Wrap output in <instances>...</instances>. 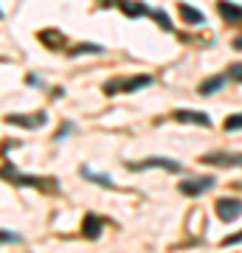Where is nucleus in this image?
<instances>
[{"label": "nucleus", "instance_id": "39448f33", "mask_svg": "<svg viewBox=\"0 0 242 253\" xmlns=\"http://www.w3.org/2000/svg\"><path fill=\"white\" fill-rule=\"evenodd\" d=\"M217 186L214 177H192V180L180 183V191L186 194V197H200V194H206V191H211Z\"/></svg>", "mask_w": 242, "mask_h": 253}, {"label": "nucleus", "instance_id": "f8f14e48", "mask_svg": "<svg viewBox=\"0 0 242 253\" xmlns=\"http://www.w3.org/2000/svg\"><path fill=\"white\" fill-rule=\"evenodd\" d=\"M223 84H225V76H211V79L200 82L197 93H200V96H211V93H217L220 87H223Z\"/></svg>", "mask_w": 242, "mask_h": 253}, {"label": "nucleus", "instance_id": "f03ea898", "mask_svg": "<svg viewBox=\"0 0 242 253\" xmlns=\"http://www.w3.org/2000/svg\"><path fill=\"white\" fill-rule=\"evenodd\" d=\"M113 6H118L127 17H152V20H158V23H161L163 31H172V20H169V14H166V11L149 9V6H144V3H138V0H113Z\"/></svg>", "mask_w": 242, "mask_h": 253}, {"label": "nucleus", "instance_id": "f3484780", "mask_svg": "<svg viewBox=\"0 0 242 253\" xmlns=\"http://www.w3.org/2000/svg\"><path fill=\"white\" fill-rule=\"evenodd\" d=\"M225 129H228V132H237V129H242V113H240V116H231V118H228V121H225Z\"/></svg>", "mask_w": 242, "mask_h": 253}, {"label": "nucleus", "instance_id": "20e7f679", "mask_svg": "<svg viewBox=\"0 0 242 253\" xmlns=\"http://www.w3.org/2000/svg\"><path fill=\"white\" fill-rule=\"evenodd\" d=\"M6 124L23 126V129H40V126H45V124H48V116H45V113H34V116L11 113V116H6Z\"/></svg>", "mask_w": 242, "mask_h": 253}, {"label": "nucleus", "instance_id": "6ab92c4d", "mask_svg": "<svg viewBox=\"0 0 242 253\" xmlns=\"http://www.w3.org/2000/svg\"><path fill=\"white\" fill-rule=\"evenodd\" d=\"M228 76H231L234 82H240V84H242V62H240V65H234V68H231V73H228Z\"/></svg>", "mask_w": 242, "mask_h": 253}, {"label": "nucleus", "instance_id": "4468645a", "mask_svg": "<svg viewBox=\"0 0 242 253\" xmlns=\"http://www.w3.org/2000/svg\"><path fill=\"white\" fill-rule=\"evenodd\" d=\"M82 54H104V48L96 45V42H82V45L68 51V56H82Z\"/></svg>", "mask_w": 242, "mask_h": 253}, {"label": "nucleus", "instance_id": "423d86ee", "mask_svg": "<svg viewBox=\"0 0 242 253\" xmlns=\"http://www.w3.org/2000/svg\"><path fill=\"white\" fill-rule=\"evenodd\" d=\"M214 211L223 222H234L237 217H242V203L240 200H231V197H223V200H217Z\"/></svg>", "mask_w": 242, "mask_h": 253}, {"label": "nucleus", "instance_id": "a211bd4d", "mask_svg": "<svg viewBox=\"0 0 242 253\" xmlns=\"http://www.w3.org/2000/svg\"><path fill=\"white\" fill-rule=\"evenodd\" d=\"M40 40H43V42H62V34H59V31H43Z\"/></svg>", "mask_w": 242, "mask_h": 253}, {"label": "nucleus", "instance_id": "6e6552de", "mask_svg": "<svg viewBox=\"0 0 242 253\" xmlns=\"http://www.w3.org/2000/svg\"><path fill=\"white\" fill-rule=\"evenodd\" d=\"M200 161L208 166H242V152H208Z\"/></svg>", "mask_w": 242, "mask_h": 253}, {"label": "nucleus", "instance_id": "9b49d317", "mask_svg": "<svg viewBox=\"0 0 242 253\" xmlns=\"http://www.w3.org/2000/svg\"><path fill=\"white\" fill-rule=\"evenodd\" d=\"M82 234L88 236V239H99V234H101V219L96 217V214H88V217H85V222H82Z\"/></svg>", "mask_w": 242, "mask_h": 253}, {"label": "nucleus", "instance_id": "f257e3e1", "mask_svg": "<svg viewBox=\"0 0 242 253\" xmlns=\"http://www.w3.org/2000/svg\"><path fill=\"white\" fill-rule=\"evenodd\" d=\"M0 177L3 180L14 183V186H34V189H45V191H56L59 186H56V177H37V174H20L11 163H6L3 169H0Z\"/></svg>", "mask_w": 242, "mask_h": 253}, {"label": "nucleus", "instance_id": "ddd939ff", "mask_svg": "<svg viewBox=\"0 0 242 253\" xmlns=\"http://www.w3.org/2000/svg\"><path fill=\"white\" fill-rule=\"evenodd\" d=\"M180 9V17L186 20V23H194V26H200V23H203V11H197V9H192V6H186V3H180L178 6Z\"/></svg>", "mask_w": 242, "mask_h": 253}, {"label": "nucleus", "instance_id": "7ed1b4c3", "mask_svg": "<svg viewBox=\"0 0 242 253\" xmlns=\"http://www.w3.org/2000/svg\"><path fill=\"white\" fill-rule=\"evenodd\" d=\"M152 84V76H133V79H110L104 82V96H118V93H135L141 90V87H149Z\"/></svg>", "mask_w": 242, "mask_h": 253}, {"label": "nucleus", "instance_id": "9d476101", "mask_svg": "<svg viewBox=\"0 0 242 253\" xmlns=\"http://www.w3.org/2000/svg\"><path fill=\"white\" fill-rule=\"evenodd\" d=\"M217 9H220V14H223L225 23H231V26H240L242 23V6H237V3H231V0H220Z\"/></svg>", "mask_w": 242, "mask_h": 253}, {"label": "nucleus", "instance_id": "2eb2a0df", "mask_svg": "<svg viewBox=\"0 0 242 253\" xmlns=\"http://www.w3.org/2000/svg\"><path fill=\"white\" fill-rule=\"evenodd\" d=\"M82 177H88V180H93V183H96V186H104V189H113V186H116V183L110 180L107 174H96V172H90L88 166L82 169Z\"/></svg>", "mask_w": 242, "mask_h": 253}, {"label": "nucleus", "instance_id": "1a4fd4ad", "mask_svg": "<svg viewBox=\"0 0 242 253\" xmlns=\"http://www.w3.org/2000/svg\"><path fill=\"white\" fill-rule=\"evenodd\" d=\"M175 121H183V124H200V126H211V118L200 110H175L172 113Z\"/></svg>", "mask_w": 242, "mask_h": 253}, {"label": "nucleus", "instance_id": "412c9836", "mask_svg": "<svg viewBox=\"0 0 242 253\" xmlns=\"http://www.w3.org/2000/svg\"><path fill=\"white\" fill-rule=\"evenodd\" d=\"M234 48H237V51H242V34L234 37Z\"/></svg>", "mask_w": 242, "mask_h": 253}, {"label": "nucleus", "instance_id": "aec40b11", "mask_svg": "<svg viewBox=\"0 0 242 253\" xmlns=\"http://www.w3.org/2000/svg\"><path fill=\"white\" fill-rule=\"evenodd\" d=\"M237 242H242V234H234V236H225L223 239V245H237Z\"/></svg>", "mask_w": 242, "mask_h": 253}, {"label": "nucleus", "instance_id": "0eeeda50", "mask_svg": "<svg viewBox=\"0 0 242 253\" xmlns=\"http://www.w3.org/2000/svg\"><path fill=\"white\" fill-rule=\"evenodd\" d=\"M133 172H141V169H166V172H180V163L172 161V158H146L141 163H130Z\"/></svg>", "mask_w": 242, "mask_h": 253}, {"label": "nucleus", "instance_id": "dca6fc26", "mask_svg": "<svg viewBox=\"0 0 242 253\" xmlns=\"http://www.w3.org/2000/svg\"><path fill=\"white\" fill-rule=\"evenodd\" d=\"M17 245L20 242V234H14V231H0V245Z\"/></svg>", "mask_w": 242, "mask_h": 253}]
</instances>
